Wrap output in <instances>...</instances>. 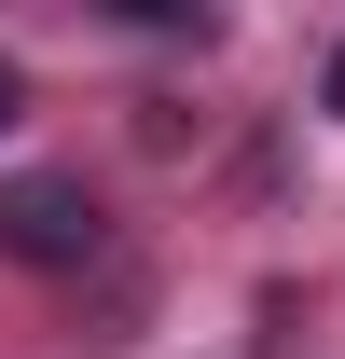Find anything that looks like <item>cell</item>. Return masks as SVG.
<instances>
[{"instance_id": "6da1fadb", "label": "cell", "mask_w": 345, "mask_h": 359, "mask_svg": "<svg viewBox=\"0 0 345 359\" xmlns=\"http://www.w3.org/2000/svg\"><path fill=\"white\" fill-rule=\"evenodd\" d=\"M97 194L83 180H55V166H28V180H0V249L14 263H97Z\"/></svg>"}, {"instance_id": "7a4b0ae2", "label": "cell", "mask_w": 345, "mask_h": 359, "mask_svg": "<svg viewBox=\"0 0 345 359\" xmlns=\"http://www.w3.org/2000/svg\"><path fill=\"white\" fill-rule=\"evenodd\" d=\"M28 125V69H14V55H0V138Z\"/></svg>"}, {"instance_id": "3957f363", "label": "cell", "mask_w": 345, "mask_h": 359, "mask_svg": "<svg viewBox=\"0 0 345 359\" xmlns=\"http://www.w3.org/2000/svg\"><path fill=\"white\" fill-rule=\"evenodd\" d=\"M318 111H332V125H345V42H332V69H318Z\"/></svg>"}]
</instances>
